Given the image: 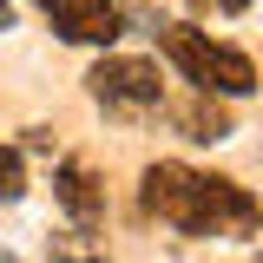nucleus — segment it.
<instances>
[{"label": "nucleus", "mask_w": 263, "mask_h": 263, "mask_svg": "<svg viewBox=\"0 0 263 263\" xmlns=\"http://www.w3.org/2000/svg\"><path fill=\"white\" fill-rule=\"evenodd\" d=\"M20 191H27V164H20V152H13V145H0V197L13 204Z\"/></svg>", "instance_id": "obj_7"}, {"label": "nucleus", "mask_w": 263, "mask_h": 263, "mask_svg": "<svg viewBox=\"0 0 263 263\" xmlns=\"http://www.w3.org/2000/svg\"><path fill=\"white\" fill-rule=\"evenodd\" d=\"M7 27H13V0H0V33H7Z\"/></svg>", "instance_id": "obj_8"}, {"label": "nucleus", "mask_w": 263, "mask_h": 263, "mask_svg": "<svg viewBox=\"0 0 263 263\" xmlns=\"http://www.w3.org/2000/svg\"><path fill=\"white\" fill-rule=\"evenodd\" d=\"M138 204H145V217L184 230V237H250L263 224L257 197L243 184L191 171V164H152L138 184Z\"/></svg>", "instance_id": "obj_1"}, {"label": "nucleus", "mask_w": 263, "mask_h": 263, "mask_svg": "<svg viewBox=\"0 0 263 263\" xmlns=\"http://www.w3.org/2000/svg\"><path fill=\"white\" fill-rule=\"evenodd\" d=\"M158 46H164V60L178 66L197 92H217V99H250L257 92V66L243 60L237 46L204 40L197 27H158Z\"/></svg>", "instance_id": "obj_2"}, {"label": "nucleus", "mask_w": 263, "mask_h": 263, "mask_svg": "<svg viewBox=\"0 0 263 263\" xmlns=\"http://www.w3.org/2000/svg\"><path fill=\"white\" fill-rule=\"evenodd\" d=\"M0 263H20V257H7V250H0Z\"/></svg>", "instance_id": "obj_11"}, {"label": "nucleus", "mask_w": 263, "mask_h": 263, "mask_svg": "<svg viewBox=\"0 0 263 263\" xmlns=\"http://www.w3.org/2000/svg\"><path fill=\"white\" fill-rule=\"evenodd\" d=\"M86 92L105 105V112H152L164 99V79H158V66L152 60H138V53H105V60L86 72Z\"/></svg>", "instance_id": "obj_3"}, {"label": "nucleus", "mask_w": 263, "mask_h": 263, "mask_svg": "<svg viewBox=\"0 0 263 263\" xmlns=\"http://www.w3.org/2000/svg\"><path fill=\"white\" fill-rule=\"evenodd\" d=\"M217 7H224V13H243V7H250V0H217Z\"/></svg>", "instance_id": "obj_9"}, {"label": "nucleus", "mask_w": 263, "mask_h": 263, "mask_svg": "<svg viewBox=\"0 0 263 263\" xmlns=\"http://www.w3.org/2000/svg\"><path fill=\"white\" fill-rule=\"evenodd\" d=\"M53 263H99V257H53Z\"/></svg>", "instance_id": "obj_10"}, {"label": "nucleus", "mask_w": 263, "mask_h": 263, "mask_svg": "<svg viewBox=\"0 0 263 263\" xmlns=\"http://www.w3.org/2000/svg\"><path fill=\"white\" fill-rule=\"evenodd\" d=\"M46 13V27L60 33L66 46H112L125 33V13L119 0H33Z\"/></svg>", "instance_id": "obj_4"}, {"label": "nucleus", "mask_w": 263, "mask_h": 263, "mask_svg": "<svg viewBox=\"0 0 263 263\" xmlns=\"http://www.w3.org/2000/svg\"><path fill=\"white\" fill-rule=\"evenodd\" d=\"M53 197H60V211L72 224H99V217H105V191H99V178L79 158H66L60 171H53Z\"/></svg>", "instance_id": "obj_5"}, {"label": "nucleus", "mask_w": 263, "mask_h": 263, "mask_svg": "<svg viewBox=\"0 0 263 263\" xmlns=\"http://www.w3.org/2000/svg\"><path fill=\"white\" fill-rule=\"evenodd\" d=\"M178 125H184V138H197V145H217V138H230V119L224 105H217V92H197L184 112H178Z\"/></svg>", "instance_id": "obj_6"}]
</instances>
